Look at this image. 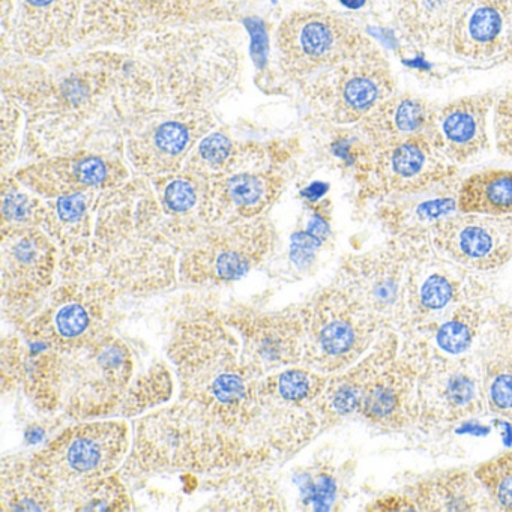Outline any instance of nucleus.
<instances>
[{
    "instance_id": "obj_1",
    "label": "nucleus",
    "mask_w": 512,
    "mask_h": 512,
    "mask_svg": "<svg viewBox=\"0 0 512 512\" xmlns=\"http://www.w3.org/2000/svg\"><path fill=\"white\" fill-rule=\"evenodd\" d=\"M277 460L266 443L224 427L199 407L178 400L139 416L130 454L119 472L125 481L164 473L211 478L262 469Z\"/></svg>"
},
{
    "instance_id": "obj_2",
    "label": "nucleus",
    "mask_w": 512,
    "mask_h": 512,
    "mask_svg": "<svg viewBox=\"0 0 512 512\" xmlns=\"http://www.w3.org/2000/svg\"><path fill=\"white\" fill-rule=\"evenodd\" d=\"M166 352L179 400L199 407L224 427L253 436L260 412V379L242 359L241 340L221 310L196 308L185 313Z\"/></svg>"
},
{
    "instance_id": "obj_3",
    "label": "nucleus",
    "mask_w": 512,
    "mask_h": 512,
    "mask_svg": "<svg viewBox=\"0 0 512 512\" xmlns=\"http://www.w3.org/2000/svg\"><path fill=\"white\" fill-rule=\"evenodd\" d=\"M119 296L101 278L64 281L34 301L4 308V314L32 346L70 353L115 332Z\"/></svg>"
},
{
    "instance_id": "obj_4",
    "label": "nucleus",
    "mask_w": 512,
    "mask_h": 512,
    "mask_svg": "<svg viewBox=\"0 0 512 512\" xmlns=\"http://www.w3.org/2000/svg\"><path fill=\"white\" fill-rule=\"evenodd\" d=\"M59 361V412L65 418H119L137 373L130 341L110 332L82 349L59 353Z\"/></svg>"
},
{
    "instance_id": "obj_5",
    "label": "nucleus",
    "mask_w": 512,
    "mask_h": 512,
    "mask_svg": "<svg viewBox=\"0 0 512 512\" xmlns=\"http://www.w3.org/2000/svg\"><path fill=\"white\" fill-rule=\"evenodd\" d=\"M299 314L304 328L301 365L326 376L352 367L391 331L334 281L301 302Z\"/></svg>"
},
{
    "instance_id": "obj_6",
    "label": "nucleus",
    "mask_w": 512,
    "mask_h": 512,
    "mask_svg": "<svg viewBox=\"0 0 512 512\" xmlns=\"http://www.w3.org/2000/svg\"><path fill=\"white\" fill-rule=\"evenodd\" d=\"M493 298L482 274L469 271L431 245L430 239L410 241L403 311L398 334L425 338L460 305Z\"/></svg>"
},
{
    "instance_id": "obj_7",
    "label": "nucleus",
    "mask_w": 512,
    "mask_h": 512,
    "mask_svg": "<svg viewBox=\"0 0 512 512\" xmlns=\"http://www.w3.org/2000/svg\"><path fill=\"white\" fill-rule=\"evenodd\" d=\"M131 443L133 430L128 419L74 421L31 454V466L61 490L119 472Z\"/></svg>"
},
{
    "instance_id": "obj_8",
    "label": "nucleus",
    "mask_w": 512,
    "mask_h": 512,
    "mask_svg": "<svg viewBox=\"0 0 512 512\" xmlns=\"http://www.w3.org/2000/svg\"><path fill=\"white\" fill-rule=\"evenodd\" d=\"M326 374L295 365L262 377L259 418L253 436L278 458L298 454L322 431L317 400L328 382Z\"/></svg>"
},
{
    "instance_id": "obj_9",
    "label": "nucleus",
    "mask_w": 512,
    "mask_h": 512,
    "mask_svg": "<svg viewBox=\"0 0 512 512\" xmlns=\"http://www.w3.org/2000/svg\"><path fill=\"white\" fill-rule=\"evenodd\" d=\"M188 242L178 277L190 286H220L241 280L271 250V224L265 218L214 224Z\"/></svg>"
},
{
    "instance_id": "obj_10",
    "label": "nucleus",
    "mask_w": 512,
    "mask_h": 512,
    "mask_svg": "<svg viewBox=\"0 0 512 512\" xmlns=\"http://www.w3.org/2000/svg\"><path fill=\"white\" fill-rule=\"evenodd\" d=\"M422 356L416 428L443 433L488 412L475 352L458 358L424 352Z\"/></svg>"
},
{
    "instance_id": "obj_11",
    "label": "nucleus",
    "mask_w": 512,
    "mask_h": 512,
    "mask_svg": "<svg viewBox=\"0 0 512 512\" xmlns=\"http://www.w3.org/2000/svg\"><path fill=\"white\" fill-rule=\"evenodd\" d=\"M280 43L284 68L301 79L320 76L377 49L349 20L316 11L287 19Z\"/></svg>"
},
{
    "instance_id": "obj_12",
    "label": "nucleus",
    "mask_w": 512,
    "mask_h": 512,
    "mask_svg": "<svg viewBox=\"0 0 512 512\" xmlns=\"http://www.w3.org/2000/svg\"><path fill=\"white\" fill-rule=\"evenodd\" d=\"M409 254L410 241L389 238L380 247L347 256L332 281L386 329L398 331Z\"/></svg>"
},
{
    "instance_id": "obj_13",
    "label": "nucleus",
    "mask_w": 512,
    "mask_h": 512,
    "mask_svg": "<svg viewBox=\"0 0 512 512\" xmlns=\"http://www.w3.org/2000/svg\"><path fill=\"white\" fill-rule=\"evenodd\" d=\"M457 176L460 167L436 148L430 134H422L374 149L367 170L356 181L362 200L380 202L425 190Z\"/></svg>"
},
{
    "instance_id": "obj_14",
    "label": "nucleus",
    "mask_w": 512,
    "mask_h": 512,
    "mask_svg": "<svg viewBox=\"0 0 512 512\" xmlns=\"http://www.w3.org/2000/svg\"><path fill=\"white\" fill-rule=\"evenodd\" d=\"M395 77L379 49L344 62L311 82V100L328 121L358 125L395 92Z\"/></svg>"
},
{
    "instance_id": "obj_15",
    "label": "nucleus",
    "mask_w": 512,
    "mask_h": 512,
    "mask_svg": "<svg viewBox=\"0 0 512 512\" xmlns=\"http://www.w3.org/2000/svg\"><path fill=\"white\" fill-rule=\"evenodd\" d=\"M224 320L238 334L242 359L254 376L262 377L302 364L304 328L299 304L280 310H263L235 304L221 310Z\"/></svg>"
},
{
    "instance_id": "obj_16",
    "label": "nucleus",
    "mask_w": 512,
    "mask_h": 512,
    "mask_svg": "<svg viewBox=\"0 0 512 512\" xmlns=\"http://www.w3.org/2000/svg\"><path fill=\"white\" fill-rule=\"evenodd\" d=\"M428 239L452 262L478 274H490L512 260V215L457 212L436 224Z\"/></svg>"
},
{
    "instance_id": "obj_17",
    "label": "nucleus",
    "mask_w": 512,
    "mask_h": 512,
    "mask_svg": "<svg viewBox=\"0 0 512 512\" xmlns=\"http://www.w3.org/2000/svg\"><path fill=\"white\" fill-rule=\"evenodd\" d=\"M422 362L424 356L418 344L401 337L400 352L367 386L359 406V418L386 433L415 427Z\"/></svg>"
},
{
    "instance_id": "obj_18",
    "label": "nucleus",
    "mask_w": 512,
    "mask_h": 512,
    "mask_svg": "<svg viewBox=\"0 0 512 512\" xmlns=\"http://www.w3.org/2000/svg\"><path fill=\"white\" fill-rule=\"evenodd\" d=\"M58 253L40 227L2 232V301L4 308L34 301L55 283Z\"/></svg>"
},
{
    "instance_id": "obj_19",
    "label": "nucleus",
    "mask_w": 512,
    "mask_h": 512,
    "mask_svg": "<svg viewBox=\"0 0 512 512\" xmlns=\"http://www.w3.org/2000/svg\"><path fill=\"white\" fill-rule=\"evenodd\" d=\"M445 53L472 62L512 61V0H455Z\"/></svg>"
},
{
    "instance_id": "obj_20",
    "label": "nucleus",
    "mask_w": 512,
    "mask_h": 512,
    "mask_svg": "<svg viewBox=\"0 0 512 512\" xmlns=\"http://www.w3.org/2000/svg\"><path fill=\"white\" fill-rule=\"evenodd\" d=\"M499 97L496 91L482 92L437 106L430 131L436 148L457 166L490 149L488 116Z\"/></svg>"
},
{
    "instance_id": "obj_21",
    "label": "nucleus",
    "mask_w": 512,
    "mask_h": 512,
    "mask_svg": "<svg viewBox=\"0 0 512 512\" xmlns=\"http://www.w3.org/2000/svg\"><path fill=\"white\" fill-rule=\"evenodd\" d=\"M461 178L449 179L416 193L400 194L377 202L376 218L389 238L422 241L449 215L458 212Z\"/></svg>"
},
{
    "instance_id": "obj_22",
    "label": "nucleus",
    "mask_w": 512,
    "mask_h": 512,
    "mask_svg": "<svg viewBox=\"0 0 512 512\" xmlns=\"http://www.w3.org/2000/svg\"><path fill=\"white\" fill-rule=\"evenodd\" d=\"M400 349L401 335L397 331H386L364 358L347 370L328 377L325 389L317 400L322 431L358 416L367 386L397 356Z\"/></svg>"
},
{
    "instance_id": "obj_23",
    "label": "nucleus",
    "mask_w": 512,
    "mask_h": 512,
    "mask_svg": "<svg viewBox=\"0 0 512 512\" xmlns=\"http://www.w3.org/2000/svg\"><path fill=\"white\" fill-rule=\"evenodd\" d=\"M475 355L488 412L512 422V305H493Z\"/></svg>"
},
{
    "instance_id": "obj_24",
    "label": "nucleus",
    "mask_w": 512,
    "mask_h": 512,
    "mask_svg": "<svg viewBox=\"0 0 512 512\" xmlns=\"http://www.w3.org/2000/svg\"><path fill=\"white\" fill-rule=\"evenodd\" d=\"M281 190L277 176L235 173L203 185L202 221L206 226L238 223L260 217Z\"/></svg>"
},
{
    "instance_id": "obj_25",
    "label": "nucleus",
    "mask_w": 512,
    "mask_h": 512,
    "mask_svg": "<svg viewBox=\"0 0 512 512\" xmlns=\"http://www.w3.org/2000/svg\"><path fill=\"white\" fill-rule=\"evenodd\" d=\"M401 493L406 494L415 511H494L487 491L469 469L439 470L410 482Z\"/></svg>"
},
{
    "instance_id": "obj_26",
    "label": "nucleus",
    "mask_w": 512,
    "mask_h": 512,
    "mask_svg": "<svg viewBox=\"0 0 512 512\" xmlns=\"http://www.w3.org/2000/svg\"><path fill=\"white\" fill-rule=\"evenodd\" d=\"M121 179L106 161L97 157L53 161L17 173L20 184L47 199L115 187Z\"/></svg>"
},
{
    "instance_id": "obj_27",
    "label": "nucleus",
    "mask_w": 512,
    "mask_h": 512,
    "mask_svg": "<svg viewBox=\"0 0 512 512\" xmlns=\"http://www.w3.org/2000/svg\"><path fill=\"white\" fill-rule=\"evenodd\" d=\"M437 104L413 94H394L377 106L358 131L374 149L430 134Z\"/></svg>"
},
{
    "instance_id": "obj_28",
    "label": "nucleus",
    "mask_w": 512,
    "mask_h": 512,
    "mask_svg": "<svg viewBox=\"0 0 512 512\" xmlns=\"http://www.w3.org/2000/svg\"><path fill=\"white\" fill-rule=\"evenodd\" d=\"M259 469L211 476L212 482L206 488L215 493L203 511H286L280 485Z\"/></svg>"
},
{
    "instance_id": "obj_29",
    "label": "nucleus",
    "mask_w": 512,
    "mask_h": 512,
    "mask_svg": "<svg viewBox=\"0 0 512 512\" xmlns=\"http://www.w3.org/2000/svg\"><path fill=\"white\" fill-rule=\"evenodd\" d=\"M59 488L38 475L31 455H8L0 464L2 511H59Z\"/></svg>"
},
{
    "instance_id": "obj_30",
    "label": "nucleus",
    "mask_w": 512,
    "mask_h": 512,
    "mask_svg": "<svg viewBox=\"0 0 512 512\" xmlns=\"http://www.w3.org/2000/svg\"><path fill=\"white\" fill-rule=\"evenodd\" d=\"M493 298L475 299L460 305L425 338H409L415 341L427 355L458 356L475 352L482 329L493 308Z\"/></svg>"
},
{
    "instance_id": "obj_31",
    "label": "nucleus",
    "mask_w": 512,
    "mask_h": 512,
    "mask_svg": "<svg viewBox=\"0 0 512 512\" xmlns=\"http://www.w3.org/2000/svg\"><path fill=\"white\" fill-rule=\"evenodd\" d=\"M455 0H395V23L409 43L445 52Z\"/></svg>"
},
{
    "instance_id": "obj_32",
    "label": "nucleus",
    "mask_w": 512,
    "mask_h": 512,
    "mask_svg": "<svg viewBox=\"0 0 512 512\" xmlns=\"http://www.w3.org/2000/svg\"><path fill=\"white\" fill-rule=\"evenodd\" d=\"M458 212L512 215V170H481L461 179Z\"/></svg>"
},
{
    "instance_id": "obj_33",
    "label": "nucleus",
    "mask_w": 512,
    "mask_h": 512,
    "mask_svg": "<svg viewBox=\"0 0 512 512\" xmlns=\"http://www.w3.org/2000/svg\"><path fill=\"white\" fill-rule=\"evenodd\" d=\"M59 511H130L133 499L121 472L62 487Z\"/></svg>"
},
{
    "instance_id": "obj_34",
    "label": "nucleus",
    "mask_w": 512,
    "mask_h": 512,
    "mask_svg": "<svg viewBox=\"0 0 512 512\" xmlns=\"http://www.w3.org/2000/svg\"><path fill=\"white\" fill-rule=\"evenodd\" d=\"M176 376L170 362L155 359L134 376L122 403L119 418L134 419L172 401L176 392Z\"/></svg>"
},
{
    "instance_id": "obj_35",
    "label": "nucleus",
    "mask_w": 512,
    "mask_h": 512,
    "mask_svg": "<svg viewBox=\"0 0 512 512\" xmlns=\"http://www.w3.org/2000/svg\"><path fill=\"white\" fill-rule=\"evenodd\" d=\"M190 142V131L179 122H166L158 125L152 134V145L145 151L131 155L137 169L148 175H163L178 170L179 157L187 151Z\"/></svg>"
},
{
    "instance_id": "obj_36",
    "label": "nucleus",
    "mask_w": 512,
    "mask_h": 512,
    "mask_svg": "<svg viewBox=\"0 0 512 512\" xmlns=\"http://www.w3.org/2000/svg\"><path fill=\"white\" fill-rule=\"evenodd\" d=\"M46 217V205L38 194H29L14 179L4 182L2 191V232L20 227H41Z\"/></svg>"
},
{
    "instance_id": "obj_37",
    "label": "nucleus",
    "mask_w": 512,
    "mask_h": 512,
    "mask_svg": "<svg viewBox=\"0 0 512 512\" xmlns=\"http://www.w3.org/2000/svg\"><path fill=\"white\" fill-rule=\"evenodd\" d=\"M473 472L487 491L494 511L512 512V451L479 464Z\"/></svg>"
},
{
    "instance_id": "obj_38",
    "label": "nucleus",
    "mask_w": 512,
    "mask_h": 512,
    "mask_svg": "<svg viewBox=\"0 0 512 512\" xmlns=\"http://www.w3.org/2000/svg\"><path fill=\"white\" fill-rule=\"evenodd\" d=\"M307 469V479L304 481V493L307 494L305 505H311L313 509H334L346 482L341 481L338 467L329 460H317Z\"/></svg>"
},
{
    "instance_id": "obj_39",
    "label": "nucleus",
    "mask_w": 512,
    "mask_h": 512,
    "mask_svg": "<svg viewBox=\"0 0 512 512\" xmlns=\"http://www.w3.org/2000/svg\"><path fill=\"white\" fill-rule=\"evenodd\" d=\"M202 193L191 179L176 178L167 182L161 196V206L167 217H184L194 209H202ZM202 217V215H200Z\"/></svg>"
},
{
    "instance_id": "obj_40",
    "label": "nucleus",
    "mask_w": 512,
    "mask_h": 512,
    "mask_svg": "<svg viewBox=\"0 0 512 512\" xmlns=\"http://www.w3.org/2000/svg\"><path fill=\"white\" fill-rule=\"evenodd\" d=\"M493 134L497 152L512 157V91L500 95L493 109Z\"/></svg>"
},
{
    "instance_id": "obj_41",
    "label": "nucleus",
    "mask_w": 512,
    "mask_h": 512,
    "mask_svg": "<svg viewBox=\"0 0 512 512\" xmlns=\"http://www.w3.org/2000/svg\"><path fill=\"white\" fill-rule=\"evenodd\" d=\"M230 151H232V145H230L229 139L221 134H214V136L203 140L202 146H200V157L205 161L206 166L217 170L229 160Z\"/></svg>"
},
{
    "instance_id": "obj_42",
    "label": "nucleus",
    "mask_w": 512,
    "mask_h": 512,
    "mask_svg": "<svg viewBox=\"0 0 512 512\" xmlns=\"http://www.w3.org/2000/svg\"><path fill=\"white\" fill-rule=\"evenodd\" d=\"M344 5H347V7L356 8L359 7V5L364 4V0H341Z\"/></svg>"
},
{
    "instance_id": "obj_43",
    "label": "nucleus",
    "mask_w": 512,
    "mask_h": 512,
    "mask_svg": "<svg viewBox=\"0 0 512 512\" xmlns=\"http://www.w3.org/2000/svg\"><path fill=\"white\" fill-rule=\"evenodd\" d=\"M29 4L34 5V7H46L49 5L52 0H28Z\"/></svg>"
}]
</instances>
